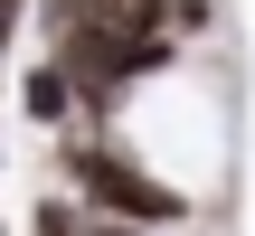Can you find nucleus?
<instances>
[{
	"label": "nucleus",
	"mask_w": 255,
	"mask_h": 236,
	"mask_svg": "<svg viewBox=\"0 0 255 236\" xmlns=\"http://www.w3.org/2000/svg\"><path fill=\"white\" fill-rule=\"evenodd\" d=\"M57 180H66L85 208H114V218H132V227H180V218H189V189L161 180V170H142L132 142H114V132H66V142H57Z\"/></svg>",
	"instance_id": "obj_1"
},
{
	"label": "nucleus",
	"mask_w": 255,
	"mask_h": 236,
	"mask_svg": "<svg viewBox=\"0 0 255 236\" xmlns=\"http://www.w3.org/2000/svg\"><path fill=\"white\" fill-rule=\"evenodd\" d=\"M19 114H28V123H47V132H57V123H76V76H66V57H57V47L19 76Z\"/></svg>",
	"instance_id": "obj_2"
},
{
	"label": "nucleus",
	"mask_w": 255,
	"mask_h": 236,
	"mask_svg": "<svg viewBox=\"0 0 255 236\" xmlns=\"http://www.w3.org/2000/svg\"><path fill=\"white\" fill-rule=\"evenodd\" d=\"M28 236H85V199H76V189L38 199V208H28Z\"/></svg>",
	"instance_id": "obj_3"
},
{
	"label": "nucleus",
	"mask_w": 255,
	"mask_h": 236,
	"mask_svg": "<svg viewBox=\"0 0 255 236\" xmlns=\"http://www.w3.org/2000/svg\"><path fill=\"white\" fill-rule=\"evenodd\" d=\"M28 19H38V0H0V57L19 47V28H28Z\"/></svg>",
	"instance_id": "obj_4"
},
{
	"label": "nucleus",
	"mask_w": 255,
	"mask_h": 236,
	"mask_svg": "<svg viewBox=\"0 0 255 236\" xmlns=\"http://www.w3.org/2000/svg\"><path fill=\"white\" fill-rule=\"evenodd\" d=\"M85 236H151V227H132V218H114V208H85Z\"/></svg>",
	"instance_id": "obj_5"
},
{
	"label": "nucleus",
	"mask_w": 255,
	"mask_h": 236,
	"mask_svg": "<svg viewBox=\"0 0 255 236\" xmlns=\"http://www.w3.org/2000/svg\"><path fill=\"white\" fill-rule=\"evenodd\" d=\"M0 161H9V123H0Z\"/></svg>",
	"instance_id": "obj_6"
},
{
	"label": "nucleus",
	"mask_w": 255,
	"mask_h": 236,
	"mask_svg": "<svg viewBox=\"0 0 255 236\" xmlns=\"http://www.w3.org/2000/svg\"><path fill=\"white\" fill-rule=\"evenodd\" d=\"M0 236H9V218H0Z\"/></svg>",
	"instance_id": "obj_7"
}]
</instances>
